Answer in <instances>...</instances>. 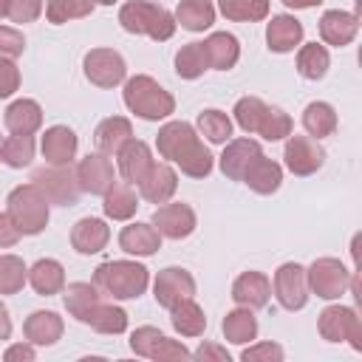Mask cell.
Instances as JSON below:
<instances>
[{
	"label": "cell",
	"mask_w": 362,
	"mask_h": 362,
	"mask_svg": "<svg viewBox=\"0 0 362 362\" xmlns=\"http://www.w3.org/2000/svg\"><path fill=\"white\" fill-rule=\"evenodd\" d=\"M260 153H263L260 141H255V139H249V136H243V139H229L226 147H223V153H221V158H218V167H221V173H223L226 178L243 181V173L249 170V164H252Z\"/></svg>",
	"instance_id": "cell-17"
},
{
	"label": "cell",
	"mask_w": 362,
	"mask_h": 362,
	"mask_svg": "<svg viewBox=\"0 0 362 362\" xmlns=\"http://www.w3.org/2000/svg\"><path fill=\"white\" fill-rule=\"evenodd\" d=\"M28 283L40 297H54L62 294L65 288V269L59 260L54 257H40L31 269H28Z\"/></svg>",
	"instance_id": "cell-31"
},
{
	"label": "cell",
	"mask_w": 362,
	"mask_h": 362,
	"mask_svg": "<svg viewBox=\"0 0 362 362\" xmlns=\"http://www.w3.org/2000/svg\"><path fill=\"white\" fill-rule=\"evenodd\" d=\"M156 150L164 161L175 164L189 178H206L215 167V156L201 141L198 130L184 119H173V122L158 127Z\"/></svg>",
	"instance_id": "cell-1"
},
{
	"label": "cell",
	"mask_w": 362,
	"mask_h": 362,
	"mask_svg": "<svg viewBox=\"0 0 362 362\" xmlns=\"http://www.w3.org/2000/svg\"><path fill=\"white\" fill-rule=\"evenodd\" d=\"M42 14V0H8V20L17 25L34 23Z\"/></svg>",
	"instance_id": "cell-48"
},
{
	"label": "cell",
	"mask_w": 362,
	"mask_h": 362,
	"mask_svg": "<svg viewBox=\"0 0 362 362\" xmlns=\"http://www.w3.org/2000/svg\"><path fill=\"white\" fill-rule=\"evenodd\" d=\"M153 297L161 308L170 311L175 303L187 300V297H195V277L181 266H167L153 280Z\"/></svg>",
	"instance_id": "cell-14"
},
{
	"label": "cell",
	"mask_w": 362,
	"mask_h": 362,
	"mask_svg": "<svg viewBox=\"0 0 362 362\" xmlns=\"http://www.w3.org/2000/svg\"><path fill=\"white\" fill-rule=\"evenodd\" d=\"M195 130L198 136H204L209 144H226L232 139V119L218 110V107H206L198 113V122H195Z\"/></svg>",
	"instance_id": "cell-39"
},
{
	"label": "cell",
	"mask_w": 362,
	"mask_h": 362,
	"mask_svg": "<svg viewBox=\"0 0 362 362\" xmlns=\"http://www.w3.org/2000/svg\"><path fill=\"white\" fill-rule=\"evenodd\" d=\"M243 184H246L252 192H257V195H272V192H277L280 184H283V167H280L274 158H269V156L260 153V156L249 164V170L243 173Z\"/></svg>",
	"instance_id": "cell-27"
},
{
	"label": "cell",
	"mask_w": 362,
	"mask_h": 362,
	"mask_svg": "<svg viewBox=\"0 0 362 362\" xmlns=\"http://www.w3.org/2000/svg\"><path fill=\"white\" fill-rule=\"evenodd\" d=\"M6 212L11 215V221L17 223V229L23 235H40L48 226L51 218V201L45 198V192L37 184H20L8 192L6 198Z\"/></svg>",
	"instance_id": "cell-5"
},
{
	"label": "cell",
	"mask_w": 362,
	"mask_h": 362,
	"mask_svg": "<svg viewBox=\"0 0 362 362\" xmlns=\"http://www.w3.org/2000/svg\"><path fill=\"white\" fill-rule=\"evenodd\" d=\"M82 325H90L93 331H99V334H124L127 331V311L122 308V305H116V303H105V300H99L82 320H79Z\"/></svg>",
	"instance_id": "cell-32"
},
{
	"label": "cell",
	"mask_w": 362,
	"mask_h": 362,
	"mask_svg": "<svg viewBox=\"0 0 362 362\" xmlns=\"http://www.w3.org/2000/svg\"><path fill=\"white\" fill-rule=\"evenodd\" d=\"M170 325L181 337H201L206 331V314L192 297H187L170 308Z\"/></svg>",
	"instance_id": "cell-34"
},
{
	"label": "cell",
	"mask_w": 362,
	"mask_h": 362,
	"mask_svg": "<svg viewBox=\"0 0 362 362\" xmlns=\"http://www.w3.org/2000/svg\"><path fill=\"white\" fill-rule=\"evenodd\" d=\"M283 356H286V351L277 342H255V345L243 348V354H240L243 362H283Z\"/></svg>",
	"instance_id": "cell-47"
},
{
	"label": "cell",
	"mask_w": 362,
	"mask_h": 362,
	"mask_svg": "<svg viewBox=\"0 0 362 362\" xmlns=\"http://www.w3.org/2000/svg\"><path fill=\"white\" fill-rule=\"evenodd\" d=\"M283 6H288V8H314V6H320V3H325V0H280Z\"/></svg>",
	"instance_id": "cell-55"
},
{
	"label": "cell",
	"mask_w": 362,
	"mask_h": 362,
	"mask_svg": "<svg viewBox=\"0 0 362 362\" xmlns=\"http://www.w3.org/2000/svg\"><path fill=\"white\" fill-rule=\"evenodd\" d=\"M31 184H37L45 198L57 206H76L82 189L76 181V170L71 164H45L31 173Z\"/></svg>",
	"instance_id": "cell-6"
},
{
	"label": "cell",
	"mask_w": 362,
	"mask_h": 362,
	"mask_svg": "<svg viewBox=\"0 0 362 362\" xmlns=\"http://www.w3.org/2000/svg\"><path fill=\"white\" fill-rule=\"evenodd\" d=\"M25 51V37L23 31L11 25H0V59H17Z\"/></svg>",
	"instance_id": "cell-49"
},
{
	"label": "cell",
	"mask_w": 362,
	"mask_h": 362,
	"mask_svg": "<svg viewBox=\"0 0 362 362\" xmlns=\"http://www.w3.org/2000/svg\"><path fill=\"white\" fill-rule=\"evenodd\" d=\"M130 139H133V124L127 116H107L93 130V144L105 156H116Z\"/></svg>",
	"instance_id": "cell-26"
},
{
	"label": "cell",
	"mask_w": 362,
	"mask_h": 362,
	"mask_svg": "<svg viewBox=\"0 0 362 362\" xmlns=\"http://www.w3.org/2000/svg\"><path fill=\"white\" fill-rule=\"evenodd\" d=\"M192 356H195L198 362H229L226 348H221V345H215V342H204Z\"/></svg>",
	"instance_id": "cell-52"
},
{
	"label": "cell",
	"mask_w": 362,
	"mask_h": 362,
	"mask_svg": "<svg viewBox=\"0 0 362 362\" xmlns=\"http://www.w3.org/2000/svg\"><path fill=\"white\" fill-rule=\"evenodd\" d=\"M124 107L144 119V122H161L167 116L175 113V99L167 88H161L153 76L147 74H136L130 79H124V90H122Z\"/></svg>",
	"instance_id": "cell-3"
},
{
	"label": "cell",
	"mask_w": 362,
	"mask_h": 362,
	"mask_svg": "<svg viewBox=\"0 0 362 362\" xmlns=\"http://www.w3.org/2000/svg\"><path fill=\"white\" fill-rule=\"evenodd\" d=\"M136 187L147 204H167L178 189V173L170 167V161H153Z\"/></svg>",
	"instance_id": "cell-16"
},
{
	"label": "cell",
	"mask_w": 362,
	"mask_h": 362,
	"mask_svg": "<svg viewBox=\"0 0 362 362\" xmlns=\"http://www.w3.org/2000/svg\"><path fill=\"white\" fill-rule=\"evenodd\" d=\"M85 79L96 88H116L127 76V62L116 48H90L82 59Z\"/></svg>",
	"instance_id": "cell-9"
},
{
	"label": "cell",
	"mask_w": 362,
	"mask_h": 362,
	"mask_svg": "<svg viewBox=\"0 0 362 362\" xmlns=\"http://www.w3.org/2000/svg\"><path fill=\"white\" fill-rule=\"evenodd\" d=\"M130 351H133L136 356L158 359V362H164V359H189V356H192L184 342L164 337L156 325H139V328L130 334Z\"/></svg>",
	"instance_id": "cell-10"
},
{
	"label": "cell",
	"mask_w": 362,
	"mask_h": 362,
	"mask_svg": "<svg viewBox=\"0 0 362 362\" xmlns=\"http://www.w3.org/2000/svg\"><path fill=\"white\" fill-rule=\"evenodd\" d=\"M119 249L124 255H136V257H150L161 249V235L153 223H144V221H136V223H127L122 232H119Z\"/></svg>",
	"instance_id": "cell-22"
},
{
	"label": "cell",
	"mask_w": 362,
	"mask_h": 362,
	"mask_svg": "<svg viewBox=\"0 0 362 362\" xmlns=\"http://www.w3.org/2000/svg\"><path fill=\"white\" fill-rule=\"evenodd\" d=\"M204 71H209V62L201 42H187L175 51V74L181 79H198L204 76Z\"/></svg>",
	"instance_id": "cell-41"
},
{
	"label": "cell",
	"mask_w": 362,
	"mask_h": 362,
	"mask_svg": "<svg viewBox=\"0 0 362 362\" xmlns=\"http://www.w3.org/2000/svg\"><path fill=\"white\" fill-rule=\"evenodd\" d=\"M272 291L280 303V308L286 311H300L308 303V283H305V266L288 260L283 266H277L274 280H272Z\"/></svg>",
	"instance_id": "cell-11"
},
{
	"label": "cell",
	"mask_w": 362,
	"mask_h": 362,
	"mask_svg": "<svg viewBox=\"0 0 362 362\" xmlns=\"http://www.w3.org/2000/svg\"><path fill=\"white\" fill-rule=\"evenodd\" d=\"M303 34H305V28H303V23L294 14H274L266 23V45L274 54L294 51L303 42Z\"/></svg>",
	"instance_id": "cell-20"
},
{
	"label": "cell",
	"mask_w": 362,
	"mask_h": 362,
	"mask_svg": "<svg viewBox=\"0 0 362 362\" xmlns=\"http://www.w3.org/2000/svg\"><path fill=\"white\" fill-rule=\"evenodd\" d=\"M102 300V291L93 286V283H85V280H79V283H68L65 288H62V303H65V311L79 322L96 303Z\"/></svg>",
	"instance_id": "cell-37"
},
{
	"label": "cell",
	"mask_w": 362,
	"mask_h": 362,
	"mask_svg": "<svg viewBox=\"0 0 362 362\" xmlns=\"http://www.w3.org/2000/svg\"><path fill=\"white\" fill-rule=\"evenodd\" d=\"M263 113H266V102H263L260 96H240V99L235 102V107H232L235 124H238L246 136L257 133V124H260Z\"/></svg>",
	"instance_id": "cell-44"
},
{
	"label": "cell",
	"mask_w": 362,
	"mask_h": 362,
	"mask_svg": "<svg viewBox=\"0 0 362 362\" xmlns=\"http://www.w3.org/2000/svg\"><path fill=\"white\" fill-rule=\"evenodd\" d=\"M20 238H23V232L17 229V223L11 221V215L8 212H0V249L17 246Z\"/></svg>",
	"instance_id": "cell-51"
},
{
	"label": "cell",
	"mask_w": 362,
	"mask_h": 362,
	"mask_svg": "<svg viewBox=\"0 0 362 362\" xmlns=\"http://www.w3.org/2000/svg\"><path fill=\"white\" fill-rule=\"evenodd\" d=\"M3 122L8 127V133H20V136H34L42 127V107L34 99H14L6 113Z\"/></svg>",
	"instance_id": "cell-28"
},
{
	"label": "cell",
	"mask_w": 362,
	"mask_h": 362,
	"mask_svg": "<svg viewBox=\"0 0 362 362\" xmlns=\"http://www.w3.org/2000/svg\"><path fill=\"white\" fill-rule=\"evenodd\" d=\"M317 331L325 342H351L354 351H362V320L348 305H328L317 317Z\"/></svg>",
	"instance_id": "cell-7"
},
{
	"label": "cell",
	"mask_w": 362,
	"mask_h": 362,
	"mask_svg": "<svg viewBox=\"0 0 362 362\" xmlns=\"http://www.w3.org/2000/svg\"><path fill=\"white\" fill-rule=\"evenodd\" d=\"M93 8H96L93 0H48V3H45V17H48V23L62 25V23H68V20L90 17Z\"/></svg>",
	"instance_id": "cell-43"
},
{
	"label": "cell",
	"mask_w": 362,
	"mask_h": 362,
	"mask_svg": "<svg viewBox=\"0 0 362 362\" xmlns=\"http://www.w3.org/2000/svg\"><path fill=\"white\" fill-rule=\"evenodd\" d=\"M173 17H175V25H181L184 31L198 34V31L212 28V23H215V6L209 0H178Z\"/></svg>",
	"instance_id": "cell-33"
},
{
	"label": "cell",
	"mask_w": 362,
	"mask_h": 362,
	"mask_svg": "<svg viewBox=\"0 0 362 362\" xmlns=\"http://www.w3.org/2000/svg\"><path fill=\"white\" fill-rule=\"evenodd\" d=\"M337 124H339V119H337L334 105H328V102H322V99L305 105V110H303V127H305V133H308L311 139L320 141V139H325V136H334V133H337Z\"/></svg>",
	"instance_id": "cell-36"
},
{
	"label": "cell",
	"mask_w": 362,
	"mask_h": 362,
	"mask_svg": "<svg viewBox=\"0 0 362 362\" xmlns=\"http://www.w3.org/2000/svg\"><path fill=\"white\" fill-rule=\"evenodd\" d=\"M96 6H113V3H119V0H93Z\"/></svg>",
	"instance_id": "cell-57"
},
{
	"label": "cell",
	"mask_w": 362,
	"mask_h": 362,
	"mask_svg": "<svg viewBox=\"0 0 362 362\" xmlns=\"http://www.w3.org/2000/svg\"><path fill=\"white\" fill-rule=\"evenodd\" d=\"M76 147H79V139L68 124L48 127L42 133V141H40L45 164H71L76 158Z\"/></svg>",
	"instance_id": "cell-21"
},
{
	"label": "cell",
	"mask_w": 362,
	"mask_h": 362,
	"mask_svg": "<svg viewBox=\"0 0 362 362\" xmlns=\"http://www.w3.org/2000/svg\"><path fill=\"white\" fill-rule=\"evenodd\" d=\"M201 45L206 51L209 68H215V71H232L240 59V42L229 31H212Z\"/></svg>",
	"instance_id": "cell-25"
},
{
	"label": "cell",
	"mask_w": 362,
	"mask_h": 362,
	"mask_svg": "<svg viewBox=\"0 0 362 362\" xmlns=\"http://www.w3.org/2000/svg\"><path fill=\"white\" fill-rule=\"evenodd\" d=\"M0 147H3V139H0ZM0 161H3V158H0Z\"/></svg>",
	"instance_id": "cell-58"
},
{
	"label": "cell",
	"mask_w": 362,
	"mask_h": 362,
	"mask_svg": "<svg viewBox=\"0 0 362 362\" xmlns=\"http://www.w3.org/2000/svg\"><path fill=\"white\" fill-rule=\"evenodd\" d=\"M305 283L308 291L317 294L320 300H339L351 286V272L337 257H317L305 269Z\"/></svg>",
	"instance_id": "cell-8"
},
{
	"label": "cell",
	"mask_w": 362,
	"mask_h": 362,
	"mask_svg": "<svg viewBox=\"0 0 362 362\" xmlns=\"http://www.w3.org/2000/svg\"><path fill=\"white\" fill-rule=\"evenodd\" d=\"M102 209H105V218L110 221H130L139 209V192L130 181H113V187L102 195Z\"/></svg>",
	"instance_id": "cell-30"
},
{
	"label": "cell",
	"mask_w": 362,
	"mask_h": 362,
	"mask_svg": "<svg viewBox=\"0 0 362 362\" xmlns=\"http://www.w3.org/2000/svg\"><path fill=\"white\" fill-rule=\"evenodd\" d=\"M221 331H223V339L232 342V345H246L252 339H257V317L252 314V308H232L226 311L223 322H221Z\"/></svg>",
	"instance_id": "cell-35"
},
{
	"label": "cell",
	"mask_w": 362,
	"mask_h": 362,
	"mask_svg": "<svg viewBox=\"0 0 362 362\" xmlns=\"http://www.w3.org/2000/svg\"><path fill=\"white\" fill-rule=\"evenodd\" d=\"M110 240V226L102 218H79L71 229V246L79 255H99Z\"/></svg>",
	"instance_id": "cell-23"
},
{
	"label": "cell",
	"mask_w": 362,
	"mask_h": 362,
	"mask_svg": "<svg viewBox=\"0 0 362 362\" xmlns=\"http://www.w3.org/2000/svg\"><path fill=\"white\" fill-rule=\"evenodd\" d=\"M93 286L110 300H139L150 286V269L136 260H107L93 269Z\"/></svg>",
	"instance_id": "cell-2"
},
{
	"label": "cell",
	"mask_w": 362,
	"mask_h": 362,
	"mask_svg": "<svg viewBox=\"0 0 362 362\" xmlns=\"http://www.w3.org/2000/svg\"><path fill=\"white\" fill-rule=\"evenodd\" d=\"M116 161H119V175L136 187V184L141 181V175L147 173V167H150L156 158H153V153H150V147H147L144 141L130 139V141H124V147L116 153Z\"/></svg>",
	"instance_id": "cell-29"
},
{
	"label": "cell",
	"mask_w": 362,
	"mask_h": 362,
	"mask_svg": "<svg viewBox=\"0 0 362 362\" xmlns=\"http://www.w3.org/2000/svg\"><path fill=\"white\" fill-rule=\"evenodd\" d=\"M283 161H286V170L294 173V175H314L322 164H325V150L317 139L311 136H286V150H283Z\"/></svg>",
	"instance_id": "cell-13"
},
{
	"label": "cell",
	"mask_w": 362,
	"mask_h": 362,
	"mask_svg": "<svg viewBox=\"0 0 362 362\" xmlns=\"http://www.w3.org/2000/svg\"><path fill=\"white\" fill-rule=\"evenodd\" d=\"M269 297H272V280L263 274V272H243L235 277L232 283V300L235 305H243V308H263L269 305Z\"/></svg>",
	"instance_id": "cell-19"
},
{
	"label": "cell",
	"mask_w": 362,
	"mask_h": 362,
	"mask_svg": "<svg viewBox=\"0 0 362 362\" xmlns=\"http://www.w3.org/2000/svg\"><path fill=\"white\" fill-rule=\"evenodd\" d=\"M8 14V0H0V20Z\"/></svg>",
	"instance_id": "cell-56"
},
{
	"label": "cell",
	"mask_w": 362,
	"mask_h": 362,
	"mask_svg": "<svg viewBox=\"0 0 362 362\" xmlns=\"http://www.w3.org/2000/svg\"><path fill=\"white\" fill-rule=\"evenodd\" d=\"M150 223L158 229L161 238H170V240H184L195 232L198 226V218H195V209L184 201H167V204H158Z\"/></svg>",
	"instance_id": "cell-12"
},
{
	"label": "cell",
	"mask_w": 362,
	"mask_h": 362,
	"mask_svg": "<svg viewBox=\"0 0 362 362\" xmlns=\"http://www.w3.org/2000/svg\"><path fill=\"white\" fill-rule=\"evenodd\" d=\"M119 25L127 34L150 37L156 42H167L178 28L173 11H167L164 6L150 3V0H127L119 8Z\"/></svg>",
	"instance_id": "cell-4"
},
{
	"label": "cell",
	"mask_w": 362,
	"mask_h": 362,
	"mask_svg": "<svg viewBox=\"0 0 362 362\" xmlns=\"http://www.w3.org/2000/svg\"><path fill=\"white\" fill-rule=\"evenodd\" d=\"M291 133H294L291 116H288L283 107L266 105V113H263V119H260V124H257V136H263L266 141H280V139H286V136H291Z\"/></svg>",
	"instance_id": "cell-45"
},
{
	"label": "cell",
	"mask_w": 362,
	"mask_h": 362,
	"mask_svg": "<svg viewBox=\"0 0 362 362\" xmlns=\"http://www.w3.org/2000/svg\"><path fill=\"white\" fill-rule=\"evenodd\" d=\"M328 68H331V54H328L325 45H320V42L300 45V51H297V74L303 79L317 82V79H322L328 74Z\"/></svg>",
	"instance_id": "cell-38"
},
{
	"label": "cell",
	"mask_w": 362,
	"mask_h": 362,
	"mask_svg": "<svg viewBox=\"0 0 362 362\" xmlns=\"http://www.w3.org/2000/svg\"><path fill=\"white\" fill-rule=\"evenodd\" d=\"M20 90V68L14 59H0V99H8Z\"/></svg>",
	"instance_id": "cell-50"
},
{
	"label": "cell",
	"mask_w": 362,
	"mask_h": 362,
	"mask_svg": "<svg viewBox=\"0 0 362 362\" xmlns=\"http://www.w3.org/2000/svg\"><path fill=\"white\" fill-rule=\"evenodd\" d=\"M37 356V351H34V345L25 339V342H17V345H8L6 348V354H3V359L6 362H14V359H25V362H31Z\"/></svg>",
	"instance_id": "cell-53"
},
{
	"label": "cell",
	"mask_w": 362,
	"mask_h": 362,
	"mask_svg": "<svg viewBox=\"0 0 362 362\" xmlns=\"http://www.w3.org/2000/svg\"><path fill=\"white\" fill-rule=\"evenodd\" d=\"M74 170H76L79 189L88 192V195H105L116 181V170H113L110 158L105 153H99V150L88 153L85 158H79V164Z\"/></svg>",
	"instance_id": "cell-15"
},
{
	"label": "cell",
	"mask_w": 362,
	"mask_h": 362,
	"mask_svg": "<svg viewBox=\"0 0 362 362\" xmlns=\"http://www.w3.org/2000/svg\"><path fill=\"white\" fill-rule=\"evenodd\" d=\"M11 314H8V308H6V303L0 300V339H11Z\"/></svg>",
	"instance_id": "cell-54"
},
{
	"label": "cell",
	"mask_w": 362,
	"mask_h": 362,
	"mask_svg": "<svg viewBox=\"0 0 362 362\" xmlns=\"http://www.w3.org/2000/svg\"><path fill=\"white\" fill-rule=\"evenodd\" d=\"M359 31V14L356 11H342V8H328L320 17V37L325 45L345 48L354 42Z\"/></svg>",
	"instance_id": "cell-18"
},
{
	"label": "cell",
	"mask_w": 362,
	"mask_h": 362,
	"mask_svg": "<svg viewBox=\"0 0 362 362\" xmlns=\"http://www.w3.org/2000/svg\"><path fill=\"white\" fill-rule=\"evenodd\" d=\"M0 158H3V164L11 167V170H23V167H28L31 158H34V136L11 133L8 139H3Z\"/></svg>",
	"instance_id": "cell-42"
},
{
	"label": "cell",
	"mask_w": 362,
	"mask_h": 362,
	"mask_svg": "<svg viewBox=\"0 0 362 362\" xmlns=\"http://www.w3.org/2000/svg\"><path fill=\"white\" fill-rule=\"evenodd\" d=\"M269 0H218V11L232 23H260L269 17Z\"/></svg>",
	"instance_id": "cell-40"
},
{
	"label": "cell",
	"mask_w": 362,
	"mask_h": 362,
	"mask_svg": "<svg viewBox=\"0 0 362 362\" xmlns=\"http://www.w3.org/2000/svg\"><path fill=\"white\" fill-rule=\"evenodd\" d=\"M28 280V269L23 257L17 255H0V294H17L23 291Z\"/></svg>",
	"instance_id": "cell-46"
},
{
	"label": "cell",
	"mask_w": 362,
	"mask_h": 362,
	"mask_svg": "<svg viewBox=\"0 0 362 362\" xmlns=\"http://www.w3.org/2000/svg\"><path fill=\"white\" fill-rule=\"evenodd\" d=\"M62 331H65V322L57 311H31L23 322V334L31 345H57L62 339Z\"/></svg>",
	"instance_id": "cell-24"
}]
</instances>
